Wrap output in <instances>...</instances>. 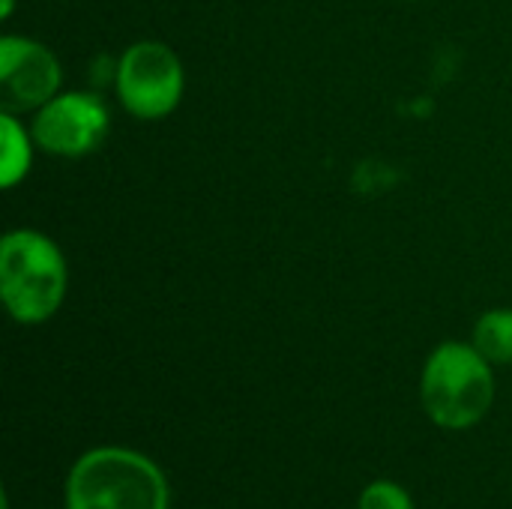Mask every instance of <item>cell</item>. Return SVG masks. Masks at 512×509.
Masks as SVG:
<instances>
[{"label":"cell","mask_w":512,"mask_h":509,"mask_svg":"<svg viewBox=\"0 0 512 509\" xmlns=\"http://www.w3.org/2000/svg\"><path fill=\"white\" fill-rule=\"evenodd\" d=\"M114 96L141 123L171 117L186 96V66L162 39H138L117 57Z\"/></svg>","instance_id":"cell-4"},{"label":"cell","mask_w":512,"mask_h":509,"mask_svg":"<svg viewBox=\"0 0 512 509\" xmlns=\"http://www.w3.org/2000/svg\"><path fill=\"white\" fill-rule=\"evenodd\" d=\"M471 342L492 366H512V306L486 309L474 321Z\"/></svg>","instance_id":"cell-8"},{"label":"cell","mask_w":512,"mask_h":509,"mask_svg":"<svg viewBox=\"0 0 512 509\" xmlns=\"http://www.w3.org/2000/svg\"><path fill=\"white\" fill-rule=\"evenodd\" d=\"M63 90V66L54 48L33 36H0V111L33 114Z\"/></svg>","instance_id":"cell-6"},{"label":"cell","mask_w":512,"mask_h":509,"mask_svg":"<svg viewBox=\"0 0 512 509\" xmlns=\"http://www.w3.org/2000/svg\"><path fill=\"white\" fill-rule=\"evenodd\" d=\"M69 294V264L54 237L39 228H12L0 240V297L21 327L51 321Z\"/></svg>","instance_id":"cell-2"},{"label":"cell","mask_w":512,"mask_h":509,"mask_svg":"<svg viewBox=\"0 0 512 509\" xmlns=\"http://www.w3.org/2000/svg\"><path fill=\"white\" fill-rule=\"evenodd\" d=\"M63 509H171L165 471L132 447H93L63 483Z\"/></svg>","instance_id":"cell-1"},{"label":"cell","mask_w":512,"mask_h":509,"mask_svg":"<svg viewBox=\"0 0 512 509\" xmlns=\"http://www.w3.org/2000/svg\"><path fill=\"white\" fill-rule=\"evenodd\" d=\"M15 15V0H0V18L9 21Z\"/></svg>","instance_id":"cell-10"},{"label":"cell","mask_w":512,"mask_h":509,"mask_svg":"<svg viewBox=\"0 0 512 509\" xmlns=\"http://www.w3.org/2000/svg\"><path fill=\"white\" fill-rule=\"evenodd\" d=\"M30 132L39 153L84 159L105 144L111 132V111L96 90H60L30 114Z\"/></svg>","instance_id":"cell-5"},{"label":"cell","mask_w":512,"mask_h":509,"mask_svg":"<svg viewBox=\"0 0 512 509\" xmlns=\"http://www.w3.org/2000/svg\"><path fill=\"white\" fill-rule=\"evenodd\" d=\"M402 3H417V0H402Z\"/></svg>","instance_id":"cell-11"},{"label":"cell","mask_w":512,"mask_h":509,"mask_svg":"<svg viewBox=\"0 0 512 509\" xmlns=\"http://www.w3.org/2000/svg\"><path fill=\"white\" fill-rule=\"evenodd\" d=\"M357 509H417L411 492L396 483V480H372L360 498H357Z\"/></svg>","instance_id":"cell-9"},{"label":"cell","mask_w":512,"mask_h":509,"mask_svg":"<svg viewBox=\"0 0 512 509\" xmlns=\"http://www.w3.org/2000/svg\"><path fill=\"white\" fill-rule=\"evenodd\" d=\"M420 405L444 432H468L480 426L495 405V366L474 348V342H441L423 363Z\"/></svg>","instance_id":"cell-3"},{"label":"cell","mask_w":512,"mask_h":509,"mask_svg":"<svg viewBox=\"0 0 512 509\" xmlns=\"http://www.w3.org/2000/svg\"><path fill=\"white\" fill-rule=\"evenodd\" d=\"M39 147L21 114L0 111V186L9 192L30 177Z\"/></svg>","instance_id":"cell-7"}]
</instances>
